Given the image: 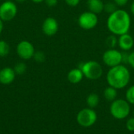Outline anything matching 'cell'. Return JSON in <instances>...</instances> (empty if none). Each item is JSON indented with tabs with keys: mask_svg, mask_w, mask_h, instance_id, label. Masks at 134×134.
<instances>
[{
	"mask_svg": "<svg viewBox=\"0 0 134 134\" xmlns=\"http://www.w3.org/2000/svg\"><path fill=\"white\" fill-rule=\"evenodd\" d=\"M131 26L130 14L124 9H117L114 13L109 14L107 20V27L115 35H122L128 33Z\"/></svg>",
	"mask_w": 134,
	"mask_h": 134,
	"instance_id": "cell-1",
	"label": "cell"
},
{
	"mask_svg": "<svg viewBox=\"0 0 134 134\" xmlns=\"http://www.w3.org/2000/svg\"><path fill=\"white\" fill-rule=\"evenodd\" d=\"M106 80L110 86H112L116 90L123 89L130 81V71L122 64L110 68L106 75Z\"/></svg>",
	"mask_w": 134,
	"mask_h": 134,
	"instance_id": "cell-2",
	"label": "cell"
},
{
	"mask_svg": "<svg viewBox=\"0 0 134 134\" xmlns=\"http://www.w3.org/2000/svg\"><path fill=\"white\" fill-rule=\"evenodd\" d=\"M110 112L113 118L122 120L130 115V105L126 100L116 99L111 102L110 106Z\"/></svg>",
	"mask_w": 134,
	"mask_h": 134,
	"instance_id": "cell-3",
	"label": "cell"
},
{
	"mask_svg": "<svg viewBox=\"0 0 134 134\" xmlns=\"http://www.w3.org/2000/svg\"><path fill=\"white\" fill-rule=\"evenodd\" d=\"M79 68L82 70L84 77L90 80L99 79L103 75V68L100 64L96 60L84 62Z\"/></svg>",
	"mask_w": 134,
	"mask_h": 134,
	"instance_id": "cell-4",
	"label": "cell"
},
{
	"mask_svg": "<svg viewBox=\"0 0 134 134\" xmlns=\"http://www.w3.org/2000/svg\"><path fill=\"white\" fill-rule=\"evenodd\" d=\"M76 120L79 126L88 128L96 123L97 120V114L92 108H83L78 113Z\"/></svg>",
	"mask_w": 134,
	"mask_h": 134,
	"instance_id": "cell-5",
	"label": "cell"
},
{
	"mask_svg": "<svg viewBox=\"0 0 134 134\" xmlns=\"http://www.w3.org/2000/svg\"><path fill=\"white\" fill-rule=\"evenodd\" d=\"M102 60L105 65L109 68H113L122 64V62L123 61V54L115 48L108 49L104 53Z\"/></svg>",
	"mask_w": 134,
	"mask_h": 134,
	"instance_id": "cell-6",
	"label": "cell"
},
{
	"mask_svg": "<svg viewBox=\"0 0 134 134\" xmlns=\"http://www.w3.org/2000/svg\"><path fill=\"white\" fill-rule=\"evenodd\" d=\"M17 14V6L13 1L5 0L0 5V19L3 22L12 20Z\"/></svg>",
	"mask_w": 134,
	"mask_h": 134,
	"instance_id": "cell-7",
	"label": "cell"
},
{
	"mask_svg": "<svg viewBox=\"0 0 134 134\" xmlns=\"http://www.w3.org/2000/svg\"><path fill=\"white\" fill-rule=\"evenodd\" d=\"M78 23L81 28L84 30H91L97 27L98 24L97 14L90 11H86L81 13L78 18Z\"/></svg>",
	"mask_w": 134,
	"mask_h": 134,
	"instance_id": "cell-8",
	"label": "cell"
},
{
	"mask_svg": "<svg viewBox=\"0 0 134 134\" xmlns=\"http://www.w3.org/2000/svg\"><path fill=\"white\" fill-rule=\"evenodd\" d=\"M35 52V47L29 41L23 40L16 46V53L18 57L23 60H27L33 58Z\"/></svg>",
	"mask_w": 134,
	"mask_h": 134,
	"instance_id": "cell-9",
	"label": "cell"
},
{
	"mask_svg": "<svg viewBox=\"0 0 134 134\" xmlns=\"http://www.w3.org/2000/svg\"><path fill=\"white\" fill-rule=\"evenodd\" d=\"M58 29H59V24L54 17L49 16L44 20L42 25V30L46 35L53 36L57 34Z\"/></svg>",
	"mask_w": 134,
	"mask_h": 134,
	"instance_id": "cell-10",
	"label": "cell"
},
{
	"mask_svg": "<svg viewBox=\"0 0 134 134\" xmlns=\"http://www.w3.org/2000/svg\"><path fill=\"white\" fill-rule=\"evenodd\" d=\"M16 78L14 69L10 67H5L0 70V83L2 85L11 84Z\"/></svg>",
	"mask_w": 134,
	"mask_h": 134,
	"instance_id": "cell-11",
	"label": "cell"
},
{
	"mask_svg": "<svg viewBox=\"0 0 134 134\" xmlns=\"http://www.w3.org/2000/svg\"><path fill=\"white\" fill-rule=\"evenodd\" d=\"M118 45L122 50L129 51L132 49L134 46V39L133 36L129 33L119 35L118 38Z\"/></svg>",
	"mask_w": 134,
	"mask_h": 134,
	"instance_id": "cell-12",
	"label": "cell"
},
{
	"mask_svg": "<svg viewBox=\"0 0 134 134\" xmlns=\"http://www.w3.org/2000/svg\"><path fill=\"white\" fill-rule=\"evenodd\" d=\"M86 4L89 11L93 13L100 14L104 11V3L102 0H87Z\"/></svg>",
	"mask_w": 134,
	"mask_h": 134,
	"instance_id": "cell-13",
	"label": "cell"
},
{
	"mask_svg": "<svg viewBox=\"0 0 134 134\" xmlns=\"http://www.w3.org/2000/svg\"><path fill=\"white\" fill-rule=\"evenodd\" d=\"M83 77H84V75L79 68L71 69L68 74V80L69 81V82L72 84L79 83L82 80Z\"/></svg>",
	"mask_w": 134,
	"mask_h": 134,
	"instance_id": "cell-14",
	"label": "cell"
},
{
	"mask_svg": "<svg viewBox=\"0 0 134 134\" xmlns=\"http://www.w3.org/2000/svg\"><path fill=\"white\" fill-rule=\"evenodd\" d=\"M118 90H116L115 88L112 87V86H108L104 91V98L108 100V101H114L115 100H116V97L118 96Z\"/></svg>",
	"mask_w": 134,
	"mask_h": 134,
	"instance_id": "cell-15",
	"label": "cell"
},
{
	"mask_svg": "<svg viewBox=\"0 0 134 134\" xmlns=\"http://www.w3.org/2000/svg\"><path fill=\"white\" fill-rule=\"evenodd\" d=\"M100 103V97L97 93H90L86 97V104L88 108H95L98 106Z\"/></svg>",
	"mask_w": 134,
	"mask_h": 134,
	"instance_id": "cell-16",
	"label": "cell"
},
{
	"mask_svg": "<svg viewBox=\"0 0 134 134\" xmlns=\"http://www.w3.org/2000/svg\"><path fill=\"white\" fill-rule=\"evenodd\" d=\"M10 50L9 45L4 40H0V57H6Z\"/></svg>",
	"mask_w": 134,
	"mask_h": 134,
	"instance_id": "cell-17",
	"label": "cell"
},
{
	"mask_svg": "<svg viewBox=\"0 0 134 134\" xmlns=\"http://www.w3.org/2000/svg\"><path fill=\"white\" fill-rule=\"evenodd\" d=\"M13 69H14V71H15L16 75H23L26 71V70H27V65L24 63H23V62H19V63H17L15 65V67L13 68Z\"/></svg>",
	"mask_w": 134,
	"mask_h": 134,
	"instance_id": "cell-18",
	"label": "cell"
},
{
	"mask_svg": "<svg viewBox=\"0 0 134 134\" xmlns=\"http://www.w3.org/2000/svg\"><path fill=\"white\" fill-rule=\"evenodd\" d=\"M106 44L109 47V49H113L115 47V46L118 44V39L116 38V35H111L108 36L106 39Z\"/></svg>",
	"mask_w": 134,
	"mask_h": 134,
	"instance_id": "cell-19",
	"label": "cell"
},
{
	"mask_svg": "<svg viewBox=\"0 0 134 134\" xmlns=\"http://www.w3.org/2000/svg\"><path fill=\"white\" fill-rule=\"evenodd\" d=\"M126 100L131 104H134V85L130 86L126 93Z\"/></svg>",
	"mask_w": 134,
	"mask_h": 134,
	"instance_id": "cell-20",
	"label": "cell"
},
{
	"mask_svg": "<svg viewBox=\"0 0 134 134\" xmlns=\"http://www.w3.org/2000/svg\"><path fill=\"white\" fill-rule=\"evenodd\" d=\"M116 9H117V5L115 2H107L106 4H104V10L108 14L114 13Z\"/></svg>",
	"mask_w": 134,
	"mask_h": 134,
	"instance_id": "cell-21",
	"label": "cell"
},
{
	"mask_svg": "<svg viewBox=\"0 0 134 134\" xmlns=\"http://www.w3.org/2000/svg\"><path fill=\"white\" fill-rule=\"evenodd\" d=\"M33 58L37 63H43L46 60V55L42 51H36L34 53Z\"/></svg>",
	"mask_w": 134,
	"mask_h": 134,
	"instance_id": "cell-22",
	"label": "cell"
},
{
	"mask_svg": "<svg viewBox=\"0 0 134 134\" xmlns=\"http://www.w3.org/2000/svg\"><path fill=\"white\" fill-rule=\"evenodd\" d=\"M126 129L130 131V132H134V117L130 118L126 123Z\"/></svg>",
	"mask_w": 134,
	"mask_h": 134,
	"instance_id": "cell-23",
	"label": "cell"
},
{
	"mask_svg": "<svg viewBox=\"0 0 134 134\" xmlns=\"http://www.w3.org/2000/svg\"><path fill=\"white\" fill-rule=\"evenodd\" d=\"M127 63L133 68H134V51L133 52H131L128 56H127Z\"/></svg>",
	"mask_w": 134,
	"mask_h": 134,
	"instance_id": "cell-24",
	"label": "cell"
},
{
	"mask_svg": "<svg viewBox=\"0 0 134 134\" xmlns=\"http://www.w3.org/2000/svg\"><path fill=\"white\" fill-rule=\"evenodd\" d=\"M80 1L81 0H64V2H66V4L68 5L69 6H71V7L77 6L79 4Z\"/></svg>",
	"mask_w": 134,
	"mask_h": 134,
	"instance_id": "cell-25",
	"label": "cell"
},
{
	"mask_svg": "<svg viewBox=\"0 0 134 134\" xmlns=\"http://www.w3.org/2000/svg\"><path fill=\"white\" fill-rule=\"evenodd\" d=\"M44 2L49 7H54L58 3V0H45Z\"/></svg>",
	"mask_w": 134,
	"mask_h": 134,
	"instance_id": "cell-26",
	"label": "cell"
},
{
	"mask_svg": "<svg viewBox=\"0 0 134 134\" xmlns=\"http://www.w3.org/2000/svg\"><path fill=\"white\" fill-rule=\"evenodd\" d=\"M129 0H114V2L116 4L117 6H124L128 3Z\"/></svg>",
	"mask_w": 134,
	"mask_h": 134,
	"instance_id": "cell-27",
	"label": "cell"
},
{
	"mask_svg": "<svg viewBox=\"0 0 134 134\" xmlns=\"http://www.w3.org/2000/svg\"><path fill=\"white\" fill-rule=\"evenodd\" d=\"M130 12H131V13L134 16V1L132 2V4L130 5Z\"/></svg>",
	"mask_w": 134,
	"mask_h": 134,
	"instance_id": "cell-28",
	"label": "cell"
},
{
	"mask_svg": "<svg viewBox=\"0 0 134 134\" xmlns=\"http://www.w3.org/2000/svg\"><path fill=\"white\" fill-rule=\"evenodd\" d=\"M2 30H3V21L0 19V35L2 32Z\"/></svg>",
	"mask_w": 134,
	"mask_h": 134,
	"instance_id": "cell-29",
	"label": "cell"
},
{
	"mask_svg": "<svg viewBox=\"0 0 134 134\" xmlns=\"http://www.w3.org/2000/svg\"><path fill=\"white\" fill-rule=\"evenodd\" d=\"M31 1L35 3H41V2H44L45 0H31Z\"/></svg>",
	"mask_w": 134,
	"mask_h": 134,
	"instance_id": "cell-30",
	"label": "cell"
},
{
	"mask_svg": "<svg viewBox=\"0 0 134 134\" xmlns=\"http://www.w3.org/2000/svg\"><path fill=\"white\" fill-rule=\"evenodd\" d=\"M16 2H20V3H21V2H25V1H27V0H15Z\"/></svg>",
	"mask_w": 134,
	"mask_h": 134,
	"instance_id": "cell-31",
	"label": "cell"
},
{
	"mask_svg": "<svg viewBox=\"0 0 134 134\" xmlns=\"http://www.w3.org/2000/svg\"><path fill=\"white\" fill-rule=\"evenodd\" d=\"M133 117H134V111H133Z\"/></svg>",
	"mask_w": 134,
	"mask_h": 134,
	"instance_id": "cell-32",
	"label": "cell"
},
{
	"mask_svg": "<svg viewBox=\"0 0 134 134\" xmlns=\"http://www.w3.org/2000/svg\"><path fill=\"white\" fill-rule=\"evenodd\" d=\"M9 1H12V0H9Z\"/></svg>",
	"mask_w": 134,
	"mask_h": 134,
	"instance_id": "cell-33",
	"label": "cell"
},
{
	"mask_svg": "<svg viewBox=\"0 0 134 134\" xmlns=\"http://www.w3.org/2000/svg\"><path fill=\"white\" fill-rule=\"evenodd\" d=\"M0 1H1V0H0Z\"/></svg>",
	"mask_w": 134,
	"mask_h": 134,
	"instance_id": "cell-34",
	"label": "cell"
}]
</instances>
